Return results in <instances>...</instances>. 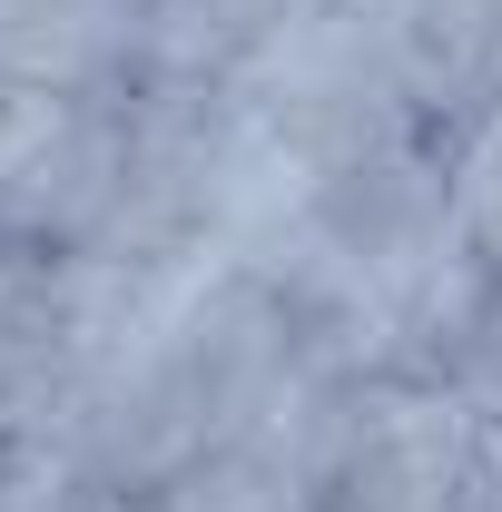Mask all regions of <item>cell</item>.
<instances>
[{"label":"cell","instance_id":"6da1fadb","mask_svg":"<svg viewBox=\"0 0 502 512\" xmlns=\"http://www.w3.org/2000/svg\"><path fill=\"white\" fill-rule=\"evenodd\" d=\"M306 512H315V503H306Z\"/></svg>","mask_w":502,"mask_h":512}]
</instances>
